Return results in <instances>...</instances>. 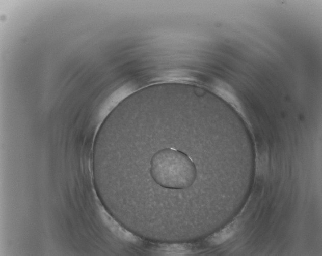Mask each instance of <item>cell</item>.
<instances>
[{
    "label": "cell",
    "instance_id": "cell-1",
    "mask_svg": "<svg viewBox=\"0 0 322 256\" xmlns=\"http://www.w3.org/2000/svg\"><path fill=\"white\" fill-rule=\"evenodd\" d=\"M150 173L155 182L163 187L183 189L195 181L196 169L186 154L174 149L165 148L153 156Z\"/></svg>",
    "mask_w": 322,
    "mask_h": 256
},
{
    "label": "cell",
    "instance_id": "cell-2",
    "mask_svg": "<svg viewBox=\"0 0 322 256\" xmlns=\"http://www.w3.org/2000/svg\"><path fill=\"white\" fill-rule=\"evenodd\" d=\"M234 231V227L231 225L215 234L212 238V242L217 244L222 243L229 238L233 234Z\"/></svg>",
    "mask_w": 322,
    "mask_h": 256
}]
</instances>
